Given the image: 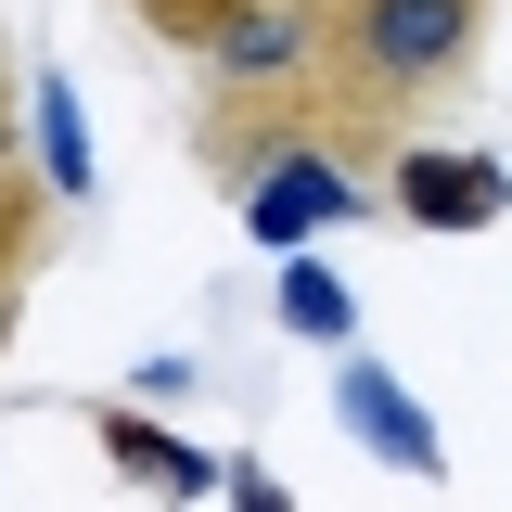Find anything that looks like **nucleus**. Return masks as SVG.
<instances>
[{
	"mask_svg": "<svg viewBox=\"0 0 512 512\" xmlns=\"http://www.w3.org/2000/svg\"><path fill=\"white\" fill-rule=\"evenodd\" d=\"M333 397H346V423H359V436H372L397 474H436V423H423V410H410V397H397V384H384L359 346H346V384H333Z\"/></svg>",
	"mask_w": 512,
	"mask_h": 512,
	"instance_id": "6",
	"label": "nucleus"
},
{
	"mask_svg": "<svg viewBox=\"0 0 512 512\" xmlns=\"http://www.w3.org/2000/svg\"><path fill=\"white\" fill-rule=\"evenodd\" d=\"M384 205L410 218V231H487L512 205V180L487 167V154H448V141H423V128H397L384 141Z\"/></svg>",
	"mask_w": 512,
	"mask_h": 512,
	"instance_id": "3",
	"label": "nucleus"
},
{
	"mask_svg": "<svg viewBox=\"0 0 512 512\" xmlns=\"http://www.w3.org/2000/svg\"><path fill=\"white\" fill-rule=\"evenodd\" d=\"M52 218H64V192L39 180L26 154H0V359H13V333H26L39 269H52Z\"/></svg>",
	"mask_w": 512,
	"mask_h": 512,
	"instance_id": "4",
	"label": "nucleus"
},
{
	"mask_svg": "<svg viewBox=\"0 0 512 512\" xmlns=\"http://www.w3.org/2000/svg\"><path fill=\"white\" fill-rule=\"evenodd\" d=\"M231 205H244V231L256 244H320V231H346L359 205H372V180L346 167V154H320V141H295V154H269L256 180H231Z\"/></svg>",
	"mask_w": 512,
	"mask_h": 512,
	"instance_id": "2",
	"label": "nucleus"
},
{
	"mask_svg": "<svg viewBox=\"0 0 512 512\" xmlns=\"http://www.w3.org/2000/svg\"><path fill=\"white\" fill-rule=\"evenodd\" d=\"M128 13H141V26H154L167 52H192V39H205V26H218L231 0H128Z\"/></svg>",
	"mask_w": 512,
	"mask_h": 512,
	"instance_id": "9",
	"label": "nucleus"
},
{
	"mask_svg": "<svg viewBox=\"0 0 512 512\" xmlns=\"http://www.w3.org/2000/svg\"><path fill=\"white\" fill-rule=\"evenodd\" d=\"M474 52H487V0H333V77L397 128H423V103H448Z\"/></svg>",
	"mask_w": 512,
	"mask_h": 512,
	"instance_id": "1",
	"label": "nucleus"
},
{
	"mask_svg": "<svg viewBox=\"0 0 512 512\" xmlns=\"http://www.w3.org/2000/svg\"><path fill=\"white\" fill-rule=\"evenodd\" d=\"M90 436H103V461H116L128 487H167V500H205V487H218V461H205V448H180L167 423H141V410H116V397L90 410Z\"/></svg>",
	"mask_w": 512,
	"mask_h": 512,
	"instance_id": "5",
	"label": "nucleus"
},
{
	"mask_svg": "<svg viewBox=\"0 0 512 512\" xmlns=\"http://www.w3.org/2000/svg\"><path fill=\"white\" fill-rule=\"evenodd\" d=\"M0 154H13V64H0Z\"/></svg>",
	"mask_w": 512,
	"mask_h": 512,
	"instance_id": "10",
	"label": "nucleus"
},
{
	"mask_svg": "<svg viewBox=\"0 0 512 512\" xmlns=\"http://www.w3.org/2000/svg\"><path fill=\"white\" fill-rule=\"evenodd\" d=\"M39 141H52V192L77 205V192H90V154H77V90H64V77L39 90Z\"/></svg>",
	"mask_w": 512,
	"mask_h": 512,
	"instance_id": "8",
	"label": "nucleus"
},
{
	"mask_svg": "<svg viewBox=\"0 0 512 512\" xmlns=\"http://www.w3.org/2000/svg\"><path fill=\"white\" fill-rule=\"evenodd\" d=\"M282 333H308V346H359V308H346V282H333L320 256L282 269Z\"/></svg>",
	"mask_w": 512,
	"mask_h": 512,
	"instance_id": "7",
	"label": "nucleus"
}]
</instances>
